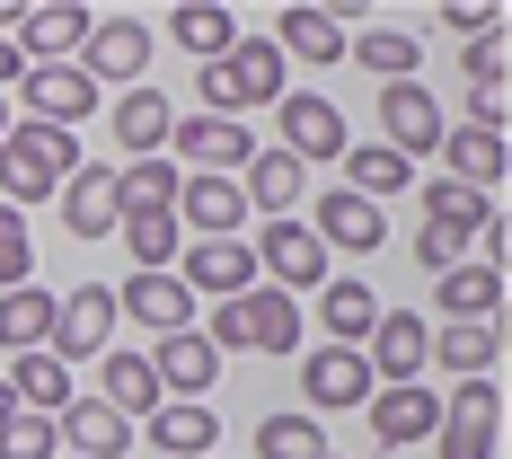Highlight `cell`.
<instances>
[{"instance_id":"1","label":"cell","mask_w":512,"mask_h":459,"mask_svg":"<svg viewBox=\"0 0 512 459\" xmlns=\"http://www.w3.org/2000/svg\"><path fill=\"white\" fill-rule=\"evenodd\" d=\"M80 168V133H62V124H9L0 133V204L9 212H36L62 195V177Z\"/></svg>"},{"instance_id":"2","label":"cell","mask_w":512,"mask_h":459,"mask_svg":"<svg viewBox=\"0 0 512 459\" xmlns=\"http://www.w3.org/2000/svg\"><path fill=\"white\" fill-rule=\"evenodd\" d=\"M283 71H292V62L274 53V36H239L221 62H204L195 98H204V115H230V124H248V106H274L283 89H292Z\"/></svg>"},{"instance_id":"3","label":"cell","mask_w":512,"mask_h":459,"mask_svg":"<svg viewBox=\"0 0 512 459\" xmlns=\"http://www.w3.org/2000/svg\"><path fill=\"white\" fill-rule=\"evenodd\" d=\"M204 345L221 362L230 354H292V345H301V301L274 292V283H256V292H239V301H212Z\"/></svg>"},{"instance_id":"4","label":"cell","mask_w":512,"mask_h":459,"mask_svg":"<svg viewBox=\"0 0 512 459\" xmlns=\"http://www.w3.org/2000/svg\"><path fill=\"white\" fill-rule=\"evenodd\" d=\"M274 115H283V142H274V151H292L301 168H336L345 142H354V133H345V115H336V98H318V89H283Z\"/></svg>"},{"instance_id":"5","label":"cell","mask_w":512,"mask_h":459,"mask_svg":"<svg viewBox=\"0 0 512 459\" xmlns=\"http://www.w3.org/2000/svg\"><path fill=\"white\" fill-rule=\"evenodd\" d=\"M106 345H115V283H80V292H62V301H53L45 354L53 362H98Z\"/></svg>"},{"instance_id":"6","label":"cell","mask_w":512,"mask_h":459,"mask_svg":"<svg viewBox=\"0 0 512 459\" xmlns=\"http://www.w3.org/2000/svg\"><path fill=\"white\" fill-rule=\"evenodd\" d=\"M151 18H98L89 27V45H80V71H89V89H142V71H151Z\"/></svg>"},{"instance_id":"7","label":"cell","mask_w":512,"mask_h":459,"mask_svg":"<svg viewBox=\"0 0 512 459\" xmlns=\"http://www.w3.org/2000/svg\"><path fill=\"white\" fill-rule=\"evenodd\" d=\"M168 151L186 159V177H239L256 159V133L230 124V115H177L168 124Z\"/></svg>"},{"instance_id":"8","label":"cell","mask_w":512,"mask_h":459,"mask_svg":"<svg viewBox=\"0 0 512 459\" xmlns=\"http://www.w3.org/2000/svg\"><path fill=\"white\" fill-rule=\"evenodd\" d=\"M248 248H256V274H274V292H292V301L327 283V248H318L309 221H265Z\"/></svg>"},{"instance_id":"9","label":"cell","mask_w":512,"mask_h":459,"mask_svg":"<svg viewBox=\"0 0 512 459\" xmlns=\"http://www.w3.org/2000/svg\"><path fill=\"white\" fill-rule=\"evenodd\" d=\"M177 283L195 301H239V292H256V248L248 239H186L177 248Z\"/></svg>"},{"instance_id":"10","label":"cell","mask_w":512,"mask_h":459,"mask_svg":"<svg viewBox=\"0 0 512 459\" xmlns=\"http://www.w3.org/2000/svg\"><path fill=\"white\" fill-rule=\"evenodd\" d=\"M442 124H451V115H442V98H433L424 80H389V89H380V142L398 159L442 151Z\"/></svg>"},{"instance_id":"11","label":"cell","mask_w":512,"mask_h":459,"mask_svg":"<svg viewBox=\"0 0 512 459\" xmlns=\"http://www.w3.org/2000/svg\"><path fill=\"white\" fill-rule=\"evenodd\" d=\"M151 380L159 398H177V407H204V389L221 380V354L204 345V327H177V336H151Z\"/></svg>"},{"instance_id":"12","label":"cell","mask_w":512,"mask_h":459,"mask_svg":"<svg viewBox=\"0 0 512 459\" xmlns=\"http://www.w3.org/2000/svg\"><path fill=\"white\" fill-rule=\"evenodd\" d=\"M18 98H27V124H80V115H98V89H89V71L80 62H27L18 71Z\"/></svg>"},{"instance_id":"13","label":"cell","mask_w":512,"mask_h":459,"mask_svg":"<svg viewBox=\"0 0 512 459\" xmlns=\"http://www.w3.org/2000/svg\"><path fill=\"white\" fill-rule=\"evenodd\" d=\"M362 415H371V442H380V451H415V442H433L442 398H433L424 380H398V389H371Z\"/></svg>"},{"instance_id":"14","label":"cell","mask_w":512,"mask_h":459,"mask_svg":"<svg viewBox=\"0 0 512 459\" xmlns=\"http://www.w3.org/2000/svg\"><path fill=\"white\" fill-rule=\"evenodd\" d=\"M89 27H98V9H80V0H45V9H27L18 18V62H80L89 45Z\"/></svg>"},{"instance_id":"15","label":"cell","mask_w":512,"mask_h":459,"mask_svg":"<svg viewBox=\"0 0 512 459\" xmlns=\"http://www.w3.org/2000/svg\"><path fill=\"white\" fill-rule=\"evenodd\" d=\"M433 309H451L442 327H495V309H504V265L460 256L451 274H433Z\"/></svg>"},{"instance_id":"16","label":"cell","mask_w":512,"mask_h":459,"mask_svg":"<svg viewBox=\"0 0 512 459\" xmlns=\"http://www.w3.org/2000/svg\"><path fill=\"white\" fill-rule=\"evenodd\" d=\"M309 230H318V248L336 256H371L380 248V239H389V212L380 204H362V195H345V186H327V195H318V212H309Z\"/></svg>"},{"instance_id":"17","label":"cell","mask_w":512,"mask_h":459,"mask_svg":"<svg viewBox=\"0 0 512 459\" xmlns=\"http://www.w3.org/2000/svg\"><path fill=\"white\" fill-rule=\"evenodd\" d=\"M301 389H309V415H345L371 398V362L354 354V345H318V354L301 362Z\"/></svg>"},{"instance_id":"18","label":"cell","mask_w":512,"mask_h":459,"mask_svg":"<svg viewBox=\"0 0 512 459\" xmlns=\"http://www.w3.org/2000/svg\"><path fill=\"white\" fill-rule=\"evenodd\" d=\"M424 318L415 309H380V327H371V345H362V362H371V380L380 389H398V380H424Z\"/></svg>"},{"instance_id":"19","label":"cell","mask_w":512,"mask_h":459,"mask_svg":"<svg viewBox=\"0 0 512 459\" xmlns=\"http://www.w3.org/2000/svg\"><path fill=\"white\" fill-rule=\"evenodd\" d=\"M53 433H62V459H124L133 451V424L106 398H71V407L53 415Z\"/></svg>"},{"instance_id":"20","label":"cell","mask_w":512,"mask_h":459,"mask_svg":"<svg viewBox=\"0 0 512 459\" xmlns=\"http://www.w3.org/2000/svg\"><path fill=\"white\" fill-rule=\"evenodd\" d=\"M115 318H142L151 336H177V327H195V292L177 274H133V283H115Z\"/></svg>"},{"instance_id":"21","label":"cell","mask_w":512,"mask_h":459,"mask_svg":"<svg viewBox=\"0 0 512 459\" xmlns=\"http://www.w3.org/2000/svg\"><path fill=\"white\" fill-rule=\"evenodd\" d=\"M380 292H371V283H354V274H327V283H318V327H327V345H371V327H380Z\"/></svg>"},{"instance_id":"22","label":"cell","mask_w":512,"mask_h":459,"mask_svg":"<svg viewBox=\"0 0 512 459\" xmlns=\"http://www.w3.org/2000/svg\"><path fill=\"white\" fill-rule=\"evenodd\" d=\"M142 442H151V459H212V451H221V424H212V407L159 398V407L142 415Z\"/></svg>"},{"instance_id":"23","label":"cell","mask_w":512,"mask_h":459,"mask_svg":"<svg viewBox=\"0 0 512 459\" xmlns=\"http://www.w3.org/2000/svg\"><path fill=\"white\" fill-rule=\"evenodd\" d=\"M53 204H62V230H71V239H115V168H89V159H80Z\"/></svg>"},{"instance_id":"24","label":"cell","mask_w":512,"mask_h":459,"mask_svg":"<svg viewBox=\"0 0 512 459\" xmlns=\"http://www.w3.org/2000/svg\"><path fill=\"white\" fill-rule=\"evenodd\" d=\"M442 159H451V168H442V177H451V186H468V195H495V186H504V133H477V124H442Z\"/></svg>"},{"instance_id":"25","label":"cell","mask_w":512,"mask_h":459,"mask_svg":"<svg viewBox=\"0 0 512 459\" xmlns=\"http://www.w3.org/2000/svg\"><path fill=\"white\" fill-rule=\"evenodd\" d=\"M301 186H309V168H301L292 151H256L248 168H239V204H248V212H265V221H292Z\"/></svg>"},{"instance_id":"26","label":"cell","mask_w":512,"mask_h":459,"mask_svg":"<svg viewBox=\"0 0 512 459\" xmlns=\"http://www.w3.org/2000/svg\"><path fill=\"white\" fill-rule=\"evenodd\" d=\"M239 177H186L177 186V230H195V239H239Z\"/></svg>"},{"instance_id":"27","label":"cell","mask_w":512,"mask_h":459,"mask_svg":"<svg viewBox=\"0 0 512 459\" xmlns=\"http://www.w3.org/2000/svg\"><path fill=\"white\" fill-rule=\"evenodd\" d=\"M274 53H283V62H309V71H327V62H345V27H336L327 9H301V0H292V9L274 18Z\"/></svg>"},{"instance_id":"28","label":"cell","mask_w":512,"mask_h":459,"mask_svg":"<svg viewBox=\"0 0 512 459\" xmlns=\"http://www.w3.org/2000/svg\"><path fill=\"white\" fill-rule=\"evenodd\" d=\"M345 195H362V204H389V195H407L415 186V159H398L389 142H345Z\"/></svg>"},{"instance_id":"29","label":"cell","mask_w":512,"mask_h":459,"mask_svg":"<svg viewBox=\"0 0 512 459\" xmlns=\"http://www.w3.org/2000/svg\"><path fill=\"white\" fill-rule=\"evenodd\" d=\"M424 362H442L451 380H486V371L504 362V318H495V327H433V336H424Z\"/></svg>"},{"instance_id":"30","label":"cell","mask_w":512,"mask_h":459,"mask_svg":"<svg viewBox=\"0 0 512 459\" xmlns=\"http://www.w3.org/2000/svg\"><path fill=\"white\" fill-rule=\"evenodd\" d=\"M9 398L27 415H62L80 398V380H71V362H53L45 345H36V354H9Z\"/></svg>"},{"instance_id":"31","label":"cell","mask_w":512,"mask_h":459,"mask_svg":"<svg viewBox=\"0 0 512 459\" xmlns=\"http://www.w3.org/2000/svg\"><path fill=\"white\" fill-rule=\"evenodd\" d=\"M486 221H495V195H468V186H451V177H424V230H442V239L477 248Z\"/></svg>"},{"instance_id":"32","label":"cell","mask_w":512,"mask_h":459,"mask_svg":"<svg viewBox=\"0 0 512 459\" xmlns=\"http://www.w3.org/2000/svg\"><path fill=\"white\" fill-rule=\"evenodd\" d=\"M98 398H106L115 415H124V424H142V415L159 407L151 362H142V354H124V345H106V354H98Z\"/></svg>"},{"instance_id":"33","label":"cell","mask_w":512,"mask_h":459,"mask_svg":"<svg viewBox=\"0 0 512 459\" xmlns=\"http://www.w3.org/2000/svg\"><path fill=\"white\" fill-rule=\"evenodd\" d=\"M168 45H186L195 62H221V53L239 45V18H230L221 0H177V9H168Z\"/></svg>"},{"instance_id":"34","label":"cell","mask_w":512,"mask_h":459,"mask_svg":"<svg viewBox=\"0 0 512 459\" xmlns=\"http://www.w3.org/2000/svg\"><path fill=\"white\" fill-rule=\"evenodd\" d=\"M345 53H354V62L380 80V89H389V80H415L424 36H415V27H362V36H345Z\"/></svg>"},{"instance_id":"35","label":"cell","mask_w":512,"mask_h":459,"mask_svg":"<svg viewBox=\"0 0 512 459\" xmlns=\"http://www.w3.org/2000/svg\"><path fill=\"white\" fill-rule=\"evenodd\" d=\"M106 124H115V142H124L133 159H151V151H168V124H177V115H168V98H159V89H124Z\"/></svg>"},{"instance_id":"36","label":"cell","mask_w":512,"mask_h":459,"mask_svg":"<svg viewBox=\"0 0 512 459\" xmlns=\"http://www.w3.org/2000/svg\"><path fill=\"white\" fill-rule=\"evenodd\" d=\"M45 336H53V292H45V283L0 292V354H36Z\"/></svg>"},{"instance_id":"37","label":"cell","mask_w":512,"mask_h":459,"mask_svg":"<svg viewBox=\"0 0 512 459\" xmlns=\"http://www.w3.org/2000/svg\"><path fill=\"white\" fill-rule=\"evenodd\" d=\"M177 186H186V168H168V159L115 168V221H124V212H177Z\"/></svg>"},{"instance_id":"38","label":"cell","mask_w":512,"mask_h":459,"mask_svg":"<svg viewBox=\"0 0 512 459\" xmlns=\"http://www.w3.org/2000/svg\"><path fill=\"white\" fill-rule=\"evenodd\" d=\"M115 239L133 248V274H168V256L186 248L177 212H124V221H115Z\"/></svg>"},{"instance_id":"39","label":"cell","mask_w":512,"mask_h":459,"mask_svg":"<svg viewBox=\"0 0 512 459\" xmlns=\"http://www.w3.org/2000/svg\"><path fill=\"white\" fill-rule=\"evenodd\" d=\"M318 451H327L318 415H265L256 424V459H318Z\"/></svg>"},{"instance_id":"40","label":"cell","mask_w":512,"mask_h":459,"mask_svg":"<svg viewBox=\"0 0 512 459\" xmlns=\"http://www.w3.org/2000/svg\"><path fill=\"white\" fill-rule=\"evenodd\" d=\"M0 459H62V433H53V415H9L0 424Z\"/></svg>"},{"instance_id":"41","label":"cell","mask_w":512,"mask_h":459,"mask_svg":"<svg viewBox=\"0 0 512 459\" xmlns=\"http://www.w3.org/2000/svg\"><path fill=\"white\" fill-rule=\"evenodd\" d=\"M18 283H36V239H27V212L0 204V292H18Z\"/></svg>"},{"instance_id":"42","label":"cell","mask_w":512,"mask_h":459,"mask_svg":"<svg viewBox=\"0 0 512 459\" xmlns=\"http://www.w3.org/2000/svg\"><path fill=\"white\" fill-rule=\"evenodd\" d=\"M442 424H495V433H504V389H495V380H460V389L442 398Z\"/></svg>"},{"instance_id":"43","label":"cell","mask_w":512,"mask_h":459,"mask_svg":"<svg viewBox=\"0 0 512 459\" xmlns=\"http://www.w3.org/2000/svg\"><path fill=\"white\" fill-rule=\"evenodd\" d=\"M442 459H495V424H433Z\"/></svg>"},{"instance_id":"44","label":"cell","mask_w":512,"mask_h":459,"mask_svg":"<svg viewBox=\"0 0 512 459\" xmlns=\"http://www.w3.org/2000/svg\"><path fill=\"white\" fill-rule=\"evenodd\" d=\"M433 27H451V36L477 45V36H504V9H495V0H477V9H433Z\"/></svg>"},{"instance_id":"45","label":"cell","mask_w":512,"mask_h":459,"mask_svg":"<svg viewBox=\"0 0 512 459\" xmlns=\"http://www.w3.org/2000/svg\"><path fill=\"white\" fill-rule=\"evenodd\" d=\"M468 89H504V36H477L468 45Z\"/></svg>"},{"instance_id":"46","label":"cell","mask_w":512,"mask_h":459,"mask_svg":"<svg viewBox=\"0 0 512 459\" xmlns=\"http://www.w3.org/2000/svg\"><path fill=\"white\" fill-rule=\"evenodd\" d=\"M460 239H442V230H415V265H424V274H451V265H460Z\"/></svg>"},{"instance_id":"47","label":"cell","mask_w":512,"mask_h":459,"mask_svg":"<svg viewBox=\"0 0 512 459\" xmlns=\"http://www.w3.org/2000/svg\"><path fill=\"white\" fill-rule=\"evenodd\" d=\"M18 71H27V62H18V45H9V36H0V98H9V89H18Z\"/></svg>"},{"instance_id":"48","label":"cell","mask_w":512,"mask_h":459,"mask_svg":"<svg viewBox=\"0 0 512 459\" xmlns=\"http://www.w3.org/2000/svg\"><path fill=\"white\" fill-rule=\"evenodd\" d=\"M9 415H18V398H9V380H0V424H9Z\"/></svg>"},{"instance_id":"49","label":"cell","mask_w":512,"mask_h":459,"mask_svg":"<svg viewBox=\"0 0 512 459\" xmlns=\"http://www.w3.org/2000/svg\"><path fill=\"white\" fill-rule=\"evenodd\" d=\"M9 124H18V106H9V98H0V133H9Z\"/></svg>"},{"instance_id":"50","label":"cell","mask_w":512,"mask_h":459,"mask_svg":"<svg viewBox=\"0 0 512 459\" xmlns=\"http://www.w3.org/2000/svg\"><path fill=\"white\" fill-rule=\"evenodd\" d=\"M318 459H345V451H318Z\"/></svg>"},{"instance_id":"51","label":"cell","mask_w":512,"mask_h":459,"mask_svg":"<svg viewBox=\"0 0 512 459\" xmlns=\"http://www.w3.org/2000/svg\"><path fill=\"white\" fill-rule=\"evenodd\" d=\"M212 459H230V451H212Z\"/></svg>"},{"instance_id":"52","label":"cell","mask_w":512,"mask_h":459,"mask_svg":"<svg viewBox=\"0 0 512 459\" xmlns=\"http://www.w3.org/2000/svg\"><path fill=\"white\" fill-rule=\"evenodd\" d=\"M142 459H151V451H142Z\"/></svg>"}]
</instances>
